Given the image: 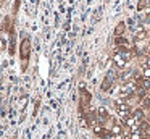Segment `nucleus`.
I'll return each mask as SVG.
<instances>
[{"instance_id":"obj_1","label":"nucleus","mask_w":150,"mask_h":139,"mask_svg":"<svg viewBox=\"0 0 150 139\" xmlns=\"http://www.w3.org/2000/svg\"><path fill=\"white\" fill-rule=\"evenodd\" d=\"M113 81H115V74L113 73H108L105 76L103 83H102V91H108L111 86H113Z\"/></svg>"},{"instance_id":"obj_2","label":"nucleus","mask_w":150,"mask_h":139,"mask_svg":"<svg viewBox=\"0 0 150 139\" xmlns=\"http://www.w3.org/2000/svg\"><path fill=\"white\" fill-rule=\"evenodd\" d=\"M147 37V32L144 31L142 28H137L136 31H134V39H136L137 42H140V41H144V39Z\"/></svg>"},{"instance_id":"obj_3","label":"nucleus","mask_w":150,"mask_h":139,"mask_svg":"<svg viewBox=\"0 0 150 139\" xmlns=\"http://www.w3.org/2000/svg\"><path fill=\"white\" fill-rule=\"evenodd\" d=\"M134 118H136V121L137 123H140V121H144V120H145V113H144V110L142 108H137L136 112H134Z\"/></svg>"},{"instance_id":"obj_4","label":"nucleus","mask_w":150,"mask_h":139,"mask_svg":"<svg viewBox=\"0 0 150 139\" xmlns=\"http://www.w3.org/2000/svg\"><path fill=\"white\" fill-rule=\"evenodd\" d=\"M113 60H115V63H116L120 68H124V65H126V61L123 60V57L120 55V52H116V53L113 55Z\"/></svg>"},{"instance_id":"obj_5","label":"nucleus","mask_w":150,"mask_h":139,"mask_svg":"<svg viewBox=\"0 0 150 139\" xmlns=\"http://www.w3.org/2000/svg\"><path fill=\"white\" fill-rule=\"evenodd\" d=\"M123 126L120 125V123H116V125H111V133H113L115 136H120V134H123Z\"/></svg>"},{"instance_id":"obj_6","label":"nucleus","mask_w":150,"mask_h":139,"mask_svg":"<svg viewBox=\"0 0 150 139\" xmlns=\"http://www.w3.org/2000/svg\"><path fill=\"white\" fill-rule=\"evenodd\" d=\"M23 58L24 60H28V57H29V41H24L23 42Z\"/></svg>"},{"instance_id":"obj_7","label":"nucleus","mask_w":150,"mask_h":139,"mask_svg":"<svg viewBox=\"0 0 150 139\" xmlns=\"http://www.w3.org/2000/svg\"><path fill=\"white\" fill-rule=\"evenodd\" d=\"M124 29H126L124 23H120V24L116 26V29H115V34H116V37H120V36L123 34V32H124Z\"/></svg>"},{"instance_id":"obj_8","label":"nucleus","mask_w":150,"mask_h":139,"mask_svg":"<svg viewBox=\"0 0 150 139\" xmlns=\"http://www.w3.org/2000/svg\"><path fill=\"white\" fill-rule=\"evenodd\" d=\"M115 44H116V45H120V47H124V48H126L127 41H126L124 37H121V36H120V37H116V42H115Z\"/></svg>"},{"instance_id":"obj_9","label":"nucleus","mask_w":150,"mask_h":139,"mask_svg":"<svg viewBox=\"0 0 150 139\" xmlns=\"http://www.w3.org/2000/svg\"><path fill=\"white\" fill-rule=\"evenodd\" d=\"M120 55H121V57H123V60L126 61V63H127V61L131 60V53H129V52H127V50H120Z\"/></svg>"},{"instance_id":"obj_10","label":"nucleus","mask_w":150,"mask_h":139,"mask_svg":"<svg viewBox=\"0 0 150 139\" xmlns=\"http://www.w3.org/2000/svg\"><path fill=\"white\" fill-rule=\"evenodd\" d=\"M26 103H28V96H23L20 99V107H21V108H24V107H26Z\"/></svg>"},{"instance_id":"obj_11","label":"nucleus","mask_w":150,"mask_h":139,"mask_svg":"<svg viewBox=\"0 0 150 139\" xmlns=\"http://www.w3.org/2000/svg\"><path fill=\"white\" fill-rule=\"evenodd\" d=\"M144 78H145V79H150V66L144 68Z\"/></svg>"},{"instance_id":"obj_12","label":"nucleus","mask_w":150,"mask_h":139,"mask_svg":"<svg viewBox=\"0 0 150 139\" xmlns=\"http://www.w3.org/2000/svg\"><path fill=\"white\" fill-rule=\"evenodd\" d=\"M145 5H147V0H139V5H137V8H139V10H142Z\"/></svg>"}]
</instances>
